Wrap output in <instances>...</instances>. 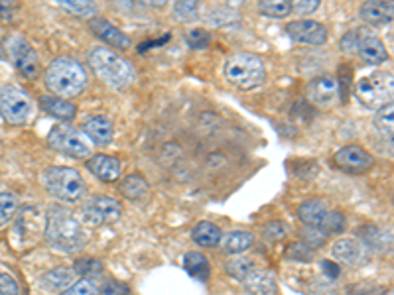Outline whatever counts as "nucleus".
<instances>
[{
    "label": "nucleus",
    "mask_w": 394,
    "mask_h": 295,
    "mask_svg": "<svg viewBox=\"0 0 394 295\" xmlns=\"http://www.w3.org/2000/svg\"><path fill=\"white\" fill-rule=\"evenodd\" d=\"M242 283L244 295H276V278L267 269H255Z\"/></svg>",
    "instance_id": "16"
},
{
    "label": "nucleus",
    "mask_w": 394,
    "mask_h": 295,
    "mask_svg": "<svg viewBox=\"0 0 394 295\" xmlns=\"http://www.w3.org/2000/svg\"><path fill=\"white\" fill-rule=\"evenodd\" d=\"M39 106L44 108V113L50 116H55L60 120H71L75 116V104H71L65 99H60L55 95H46L39 99Z\"/></svg>",
    "instance_id": "23"
},
{
    "label": "nucleus",
    "mask_w": 394,
    "mask_h": 295,
    "mask_svg": "<svg viewBox=\"0 0 394 295\" xmlns=\"http://www.w3.org/2000/svg\"><path fill=\"white\" fill-rule=\"evenodd\" d=\"M46 240L51 248L62 252H75L85 242L81 225L67 211H50L46 222Z\"/></svg>",
    "instance_id": "2"
},
{
    "label": "nucleus",
    "mask_w": 394,
    "mask_h": 295,
    "mask_svg": "<svg viewBox=\"0 0 394 295\" xmlns=\"http://www.w3.org/2000/svg\"><path fill=\"white\" fill-rule=\"evenodd\" d=\"M18 211V199L10 191H0V227L8 225Z\"/></svg>",
    "instance_id": "31"
},
{
    "label": "nucleus",
    "mask_w": 394,
    "mask_h": 295,
    "mask_svg": "<svg viewBox=\"0 0 394 295\" xmlns=\"http://www.w3.org/2000/svg\"><path fill=\"white\" fill-rule=\"evenodd\" d=\"M359 236L363 238L361 242L365 244L369 250H377V252H386V250H391V234L386 231H382L379 227H361L359 229Z\"/></svg>",
    "instance_id": "22"
},
{
    "label": "nucleus",
    "mask_w": 394,
    "mask_h": 295,
    "mask_svg": "<svg viewBox=\"0 0 394 295\" xmlns=\"http://www.w3.org/2000/svg\"><path fill=\"white\" fill-rule=\"evenodd\" d=\"M225 77L231 85L239 87L242 91L255 89L265 83L267 69L262 59L255 53H235L225 61Z\"/></svg>",
    "instance_id": "3"
},
{
    "label": "nucleus",
    "mask_w": 394,
    "mask_h": 295,
    "mask_svg": "<svg viewBox=\"0 0 394 295\" xmlns=\"http://www.w3.org/2000/svg\"><path fill=\"white\" fill-rule=\"evenodd\" d=\"M183 266L188 269V274L197 278V280H207L209 278V262L205 260L204 254L199 252H188L183 258Z\"/></svg>",
    "instance_id": "27"
},
{
    "label": "nucleus",
    "mask_w": 394,
    "mask_h": 295,
    "mask_svg": "<svg viewBox=\"0 0 394 295\" xmlns=\"http://www.w3.org/2000/svg\"><path fill=\"white\" fill-rule=\"evenodd\" d=\"M60 6L67 12L81 16V18H89V16L97 12V4L87 2V0H60Z\"/></svg>",
    "instance_id": "32"
},
{
    "label": "nucleus",
    "mask_w": 394,
    "mask_h": 295,
    "mask_svg": "<svg viewBox=\"0 0 394 295\" xmlns=\"http://www.w3.org/2000/svg\"><path fill=\"white\" fill-rule=\"evenodd\" d=\"M87 71L73 57H57L46 69V85L48 89L62 97H77L87 87Z\"/></svg>",
    "instance_id": "1"
},
{
    "label": "nucleus",
    "mask_w": 394,
    "mask_h": 295,
    "mask_svg": "<svg viewBox=\"0 0 394 295\" xmlns=\"http://www.w3.org/2000/svg\"><path fill=\"white\" fill-rule=\"evenodd\" d=\"M225 269H227V274L233 276L235 280H244V278H249L256 268H255V262H253L251 258L239 256L229 260V262L225 264Z\"/></svg>",
    "instance_id": "28"
},
{
    "label": "nucleus",
    "mask_w": 394,
    "mask_h": 295,
    "mask_svg": "<svg viewBox=\"0 0 394 295\" xmlns=\"http://www.w3.org/2000/svg\"><path fill=\"white\" fill-rule=\"evenodd\" d=\"M333 256L349 266H365L370 260V250L357 238H341L333 244Z\"/></svg>",
    "instance_id": "14"
},
{
    "label": "nucleus",
    "mask_w": 394,
    "mask_h": 295,
    "mask_svg": "<svg viewBox=\"0 0 394 295\" xmlns=\"http://www.w3.org/2000/svg\"><path fill=\"white\" fill-rule=\"evenodd\" d=\"M8 53L10 59L16 65V69L28 79L38 77L39 73V59L36 55V50L26 41L22 36H14L8 41Z\"/></svg>",
    "instance_id": "9"
},
{
    "label": "nucleus",
    "mask_w": 394,
    "mask_h": 295,
    "mask_svg": "<svg viewBox=\"0 0 394 295\" xmlns=\"http://www.w3.org/2000/svg\"><path fill=\"white\" fill-rule=\"evenodd\" d=\"M258 10L268 18H286L288 14H292V2H288V0H265L258 4Z\"/></svg>",
    "instance_id": "29"
},
{
    "label": "nucleus",
    "mask_w": 394,
    "mask_h": 295,
    "mask_svg": "<svg viewBox=\"0 0 394 295\" xmlns=\"http://www.w3.org/2000/svg\"><path fill=\"white\" fill-rule=\"evenodd\" d=\"M363 36H365V30H351V32H347L343 39H341V48L347 53L359 52V46H361Z\"/></svg>",
    "instance_id": "39"
},
{
    "label": "nucleus",
    "mask_w": 394,
    "mask_h": 295,
    "mask_svg": "<svg viewBox=\"0 0 394 295\" xmlns=\"http://www.w3.org/2000/svg\"><path fill=\"white\" fill-rule=\"evenodd\" d=\"M87 167H89V171L93 175H97L99 180L107 181V183L116 181L118 175H120V164L113 155H93L89 162H87Z\"/></svg>",
    "instance_id": "18"
},
{
    "label": "nucleus",
    "mask_w": 394,
    "mask_h": 295,
    "mask_svg": "<svg viewBox=\"0 0 394 295\" xmlns=\"http://www.w3.org/2000/svg\"><path fill=\"white\" fill-rule=\"evenodd\" d=\"M83 130H85L83 134L89 140L95 142V146H109L113 142V134H115L111 120L105 118V116H93V118H89L83 124Z\"/></svg>",
    "instance_id": "17"
},
{
    "label": "nucleus",
    "mask_w": 394,
    "mask_h": 295,
    "mask_svg": "<svg viewBox=\"0 0 394 295\" xmlns=\"http://www.w3.org/2000/svg\"><path fill=\"white\" fill-rule=\"evenodd\" d=\"M75 278V272L69 268H55L48 272L46 276H42V287L46 292H55V289H64L69 283L73 282Z\"/></svg>",
    "instance_id": "25"
},
{
    "label": "nucleus",
    "mask_w": 394,
    "mask_h": 295,
    "mask_svg": "<svg viewBox=\"0 0 394 295\" xmlns=\"http://www.w3.org/2000/svg\"><path fill=\"white\" fill-rule=\"evenodd\" d=\"M60 295H97V283L89 278H83Z\"/></svg>",
    "instance_id": "37"
},
{
    "label": "nucleus",
    "mask_w": 394,
    "mask_h": 295,
    "mask_svg": "<svg viewBox=\"0 0 394 295\" xmlns=\"http://www.w3.org/2000/svg\"><path fill=\"white\" fill-rule=\"evenodd\" d=\"M321 269H323V274H328L330 278H339V274H341V269H339V266L337 264H333V262H330V260H325V262H321Z\"/></svg>",
    "instance_id": "47"
},
{
    "label": "nucleus",
    "mask_w": 394,
    "mask_h": 295,
    "mask_svg": "<svg viewBox=\"0 0 394 295\" xmlns=\"http://www.w3.org/2000/svg\"><path fill=\"white\" fill-rule=\"evenodd\" d=\"M359 55L365 64L369 65H381L388 59V53H386V48L382 44L381 39L375 38V36H363L361 39V46H359Z\"/></svg>",
    "instance_id": "20"
},
{
    "label": "nucleus",
    "mask_w": 394,
    "mask_h": 295,
    "mask_svg": "<svg viewBox=\"0 0 394 295\" xmlns=\"http://www.w3.org/2000/svg\"><path fill=\"white\" fill-rule=\"evenodd\" d=\"M302 238H304V242L307 248H321L325 240H328V236H325V232L321 231V229H314V227H305L304 231H302Z\"/></svg>",
    "instance_id": "36"
},
{
    "label": "nucleus",
    "mask_w": 394,
    "mask_h": 295,
    "mask_svg": "<svg viewBox=\"0 0 394 295\" xmlns=\"http://www.w3.org/2000/svg\"><path fill=\"white\" fill-rule=\"evenodd\" d=\"M48 142L51 148L67 155H73V158H89L91 155L89 138L81 130L73 129L69 124L53 126L48 134Z\"/></svg>",
    "instance_id": "7"
},
{
    "label": "nucleus",
    "mask_w": 394,
    "mask_h": 295,
    "mask_svg": "<svg viewBox=\"0 0 394 295\" xmlns=\"http://www.w3.org/2000/svg\"><path fill=\"white\" fill-rule=\"evenodd\" d=\"M357 99L367 108L379 111L393 103V75L391 73H373L369 77L357 81Z\"/></svg>",
    "instance_id": "6"
},
{
    "label": "nucleus",
    "mask_w": 394,
    "mask_h": 295,
    "mask_svg": "<svg viewBox=\"0 0 394 295\" xmlns=\"http://www.w3.org/2000/svg\"><path fill=\"white\" fill-rule=\"evenodd\" d=\"M211 41V36L205 30H191L188 32V44L193 50H205Z\"/></svg>",
    "instance_id": "40"
},
{
    "label": "nucleus",
    "mask_w": 394,
    "mask_h": 295,
    "mask_svg": "<svg viewBox=\"0 0 394 295\" xmlns=\"http://www.w3.org/2000/svg\"><path fill=\"white\" fill-rule=\"evenodd\" d=\"M318 6H319V0H300V2L292 4V12L310 14L314 12V10H318Z\"/></svg>",
    "instance_id": "45"
},
{
    "label": "nucleus",
    "mask_w": 394,
    "mask_h": 295,
    "mask_svg": "<svg viewBox=\"0 0 394 295\" xmlns=\"http://www.w3.org/2000/svg\"><path fill=\"white\" fill-rule=\"evenodd\" d=\"M328 215V207L319 199H307L298 209V217L304 222L305 227H314L319 229V225L323 222V218Z\"/></svg>",
    "instance_id": "21"
},
{
    "label": "nucleus",
    "mask_w": 394,
    "mask_h": 295,
    "mask_svg": "<svg viewBox=\"0 0 394 295\" xmlns=\"http://www.w3.org/2000/svg\"><path fill=\"white\" fill-rule=\"evenodd\" d=\"M394 6L393 2H384V0H369L363 4L361 8V18L365 22H369L373 26H381L388 24L393 20Z\"/></svg>",
    "instance_id": "19"
},
{
    "label": "nucleus",
    "mask_w": 394,
    "mask_h": 295,
    "mask_svg": "<svg viewBox=\"0 0 394 295\" xmlns=\"http://www.w3.org/2000/svg\"><path fill=\"white\" fill-rule=\"evenodd\" d=\"M130 292H128V287L125 285V283L120 282H107L102 283L101 292H99V295H128Z\"/></svg>",
    "instance_id": "44"
},
{
    "label": "nucleus",
    "mask_w": 394,
    "mask_h": 295,
    "mask_svg": "<svg viewBox=\"0 0 394 295\" xmlns=\"http://www.w3.org/2000/svg\"><path fill=\"white\" fill-rule=\"evenodd\" d=\"M253 244H255V236L251 232L233 231L221 236V248L227 254H241L244 250H249Z\"/></svg>",
    "instance_id": "24"
},
{
    "label": "nucleus",
    "mask_w": 394,
    "mask_h": 295,
    "mask_svg": "<svg viewBox=\"0 0 394 295\" xmlns=\"http://www.w3.org/2000/svg\"><path fill=\"white\" fill-rule=\"evenodd\" d=\"M307 99L318 106H330L337 101L339 97V83L330 75L312 79L305 87Z\"/></svg>",
    "instance_id": "13"
},
{
    "label": "nucleus",
    "mask_w": 394,
    "mask_h": 295,
    "mask_svg": "<svg viewBox=\"0 0 394 295\" xmlns=\"http://www.w3.org/2000/svg\"><path fill=\"white\" fill-rule=\"evenodd\" d=\"M288 256L292 258V260H300V262H312L314 252H312V248H307L305 244L296 242L288 248Z\"/></svg>",
    "instance_id": "41"
},
{
    "label": "nucleus",
    "mask_w": 394,
    "mask_h": 295,
    "mask_svg": "<svg viewBox=\"0 0 394 295\" xmlns=\"http://www.w3.org/2000/svg\"><path fill=\"white\" fill-rule=\"evenodd\" d=\"M284 234H286V229H284L282 222H272V225H268L267 227V236L270 240H280Z\"/></svg>",
    "instance_id": "46"
},
{
    "label": "nucleus",
    "mask_w": 394,
    "mask_h": 295,
    "mask_svg": "<svg viewBox=\"0 0 394 295\" xmlns=\"http://www.w3.org/2000/svg\"><path fill=\"white\" fill-rule=\"evenodd\" d=\"M91 69L97 73V77L105 83L113 85L116 89L127 87L132 81V67L125 57L107 48H93L89 53Z\"/></svg>",
    "instance_id": "4"
},
{
    "label": "nucleus",
    "mask_w": 394,
    "mask_h": 295,
    "mask_svg": "<svg viewBox=\"0 0 394 295\" xmlns=\"http://www.w3.org/2000/svg\"><path fill=\"white\" fill-rule=\"evenodd\" d=\"M18 283L14 280L12 276L8 274H0V295H18Z\"/></svg>",
    "instance_id": "43"
},
{
    "label": "nucleus",
    "mask_w": 394,
    "mask_h": 295,
    "mask_svg": "<svg viewBox=\"0 0 394 295\" xmlns=\"http://www.w3.org/2000/svg\"><path fill=\"white\" fill-rule=\"evenodd\" d=\"M83 215L87 222L99 225H113L120 218V203L111 197H93L83 207Z\"/></svg>",
    "instance_id": "10"
},
{
    "label": "nucleus",
    "mask_w": 394,
    "mask_h": 295,
    "mask_svg": "<svg viewBox=\"0 0 394 295\" xmlns=\"http://www.w3.org/2000/svg\"><path fill=\"white\" fill-rule=\"evenodd\" d=\"M89 30L97 38L102 39L105 44L116 48V50H130V46H132V41H130L127 34L120 32L118 28L113 26V24H111L109 20H105V18H91Z\"/></svg>",
    "instance_id": "15"
},
{
    "label": "nucleus",
    "mask_w": 394,
    "mask_h": 295,
    "mask_svg": "<svg viewBox=\"0 0 394 295\" xmlns=\"http://www.w3.org/2000/svg\"><path fill=\"white\" fill-rule=\"evenodd\" d=\"M0 14H2V18L10 20V16H12V6L8 4V8H6V2H0Z\"/></svg>",
    "instance_id": "48"
},
{
    "label": "nucleus",
    "mask_w": 394,
    "mask_h": 295,
    "mask_svg": "<svg viewBox=\"0 0 394 295\" xmlns=\"http://www.w3.org/2000/svg\"><path fill=\"white\" fill-rule=\"evenodd\" d=\"M32 111V103L24 91L6 85L0 87V116L10 124H24Z\"/></svg>",
    "instance_id": "8"
},
{
    "label": "nucleus",
    "mask_w": 394,
    "mask_h": 295,
    "mask_svg": "<svg viewBox=\"0 0 394 295\" xmlns=\"http://www.w3.org/2000/svg\"><path fill=\"white\" fill-rule=\"evenodd\" d=\"M333 160H335V166L339 169H343L347 173H353V175L369 171L375 164L373 155L367 150H363L361 146H345L335 154Z\"/></svg>",
    "instance_id": "11"
},
{
    "label": "nucleus",
    "mask_w": 394,
    "mask_h": 295,
    "mask_svg": "<svg viewBox=\"0 0 394 295\" xmlns=\"http://www.w3.org/2000/svg\"><path fill=\"white\" fill-rule=\"evenodd\" d=\"M174 12H176V16H178L179 20H183V22H191V20H195V18H197V14H199V6H197V2H193V0L176 2Z\"/></svg>",
    "instance_id": "35"
},
{
    "label": "nucleus",
    "mask_w": 394,
    "mask_h": 295,
    "mask_svg": "<svg viewBox=\"0 0 394 295\" xmlns=\"http://www.w3.org/2000/svg\"><path fill=\"white\" fill-rule=\"evenodd\" d=\"M120 191H123V195H127L128 199H142L146 193L150 191V187L140 175H128L127 180L120 183Z\"/></svg>",
    "instance_id": "30"
},
{
    "label": "nucleus",
    "mask_w": 394,
    "mask_h": 295,
    "mask_svg": "<svg viewBox=\"0 0 394 295\" xmlns=\"http://www.w3.org/2000/svg\"><path fill=\"white\" fill-rule=\"evenodd\" d=\"M46 189L60 201H77L85 193V181L79 175L77 169L64 166L48 167L42 175Z\"/></svg>",
    "instance_id": "5"
},
{
    "label": "nucleus",
    "mask_w": 394,
    "mask_h": 295,
    "mask_svg": "<svg viewBox=\"0 0 394 295\" xmlns=\"http://www.w3.org/2000/svg\"><path fill=\"white\" fill-rule=\"evenodd\" d=\"M193 240L199 244V246H204V248H211V246H217V244L221 242V231H219V227L213 225V222H199L195 229H193Z\"/></svg>",
    "instance_id": "26"
},
{
    "label": "nucleus",
    "mask_w": 394,
    "mask_h": 295,
    "mask_svg": "<svg viewBox=\"0 0 394 295\" xmlns=\"http://www.w3.org/2000/svg\"><path fill=\"white\" fill-rule=\"evenodd\" d=\"M288 36L298 41V44H307V46H321L328 39V30L323 24L314 22V20H296L286 26Z\"/></svg>",
    "instance_id": "12"
},
{
    "label": "nucleus",
    "mask_w": 394,
    "mask_h": 295,
    "mask_svg": "<svg viewBox=\"0 0 394 295\" xmlns=\"http://www.w3.org/2000/svg\"><path fill=\"white\" fill-rule=\"evenodd\" d=\"M347 227V220L345 217L339 213V211H328V215L323 218V222L319 225V229L325 232V236L330 234H339V232L345 231Z\"/></svg>",
    "instance_id": "34"
},
{
    "label": "nucleus",
    "mask_w": 394,
    "mask_h": 295,
    "mask_svg": "<svg viewBox=\"0 0 394 295\" xmlns=\"http://www.w3.org/2000/svg\"><path fill=\"white\" fill-rule=\"evenodd\" d=\"M394 106L393 103L386 104L379 108V113L375 115V126L381 130L384 136H388V140H393V129H394Z\"/></svg>",
    "instance_id": "33"
},
{
    "label": "nucleus",
    "mask_w": 394,
    "mask_h": 295,
    "mask_svg": "<svg viewBox=\"0 0 394 295\" xmlns=\"http://www.w3.org/2000/svg\"><path fill=\"white\" fill-rule=\"evenodd\" d=\"M73 272L81 276H99L102 272V264L99 260H77Z\"/></svg>",
    "instance_id": "38"
},
{
    "label": "nucleus",
    "mask_w": 394,
    "mask_h": 295,
    "mask_svg": "<svg viewBox=\"0 0 394 295\" xmlns=\"http://www.w3.org/2000/svg\"><path fill=\"white\" fill-rule=\"evenodd\" d=\"M384 289L377 283H357L347 289V295H382Z\"/></svg>",
    "instance_id": "42"
}]
</instances>
